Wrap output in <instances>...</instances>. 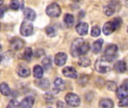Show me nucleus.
Wrapping results in <instances>:
<instances>
[{"mask_svg":"<svg viewBox=\"0 0 128 108\" xmlns=\"http://www.w3.org/2000/svg\"><path fill=\"white\" fill-rule=\"evenodd\" d=\"M90 49L89 44L82 38H76L72 43L70 47V54L74 57L86 55Z\"/></svg>","mask_w":128,"mask_h":108,"instance_id":"nucleus-1","label":"nucleus"},{"mask_svg":"<svg viewBox=\"0 0 128 108\" xmlns=\"http://www.w3.org/2000/svg\"><path fill=\"white\" fill-rule=\"evenodd\" d=\"M94 68L96 71L100 74H105L111 70L110 62L106 60L104 57H100L97 59L94 64Z\"/></svg>","mask_w":128,"mask_h":108,"instance_id":"nucleus-2","label":"nucleus"},{"mask_svg":"<svg viewBox=\"0 0 128 108\" xmlns=\"http://www.w3.org/2000/svg\"><path fill=\"white\" fill-rule=\"evenodd\" d=\"M118 52V47L116 44H110L106 47L105 51H104V55L103 57H104L106 60L109 62H112L113 59L116 57V53Z\"/></svg>","mask_w":128,"mask_h":108,"instance_id":"nucleus-3","label":"nucleus"},{"mask_svg":"<svg viewBox=\"0 0 128 108\" xmlns=\"http://www.w3.org/2000/svg\"><path fill=\"white\" fill-rule=\"evenodd\" d=\"M61 8L57 3L50 4L46 9V14L50 17H58L61 14Z\"/></svg>","mask_w":128,"mask_h":108,"instance_id":"nucleus-4","label":"nucleus"},{"mask_svg":"<svg viewBox=\"0 0 128 108\" xmlns=\"http://www.w3.org/2000/svg\"><path fill=\"white\" fill-rule=\"evenodd\" d=\"M65 101L67 104L71 107H76L80 104V97L74 93H68L65 96Z\"/></svg>","mask_w":128,"mask_h":108,"instance_id":"nucleus-5","label":"nucleus"},{"mask_svg":"<svg viewBox=\"0 0 128 108\" xmlns=\"http://www.w3.org/2000/svg\"><path fill=\"white\" fill-rule=\"evenodd\" d=\"M20 34L22 36H29L33 33V26L30 22L28 21H23L21 24L20 29Z\"/></svg>","mask_w":128,"mask_h":108,"instance_id":"nucleus-6","label":"nucleus"},{"mask_svg":"<svg viewBox=\"0 0 128 108\" xmlns=\"http://www.w3.org/2000/svg\"><path fill=\"white\" fill-rule=\"evenodd\" d=\"M128 84H127V81H125L124 83H123L119 88H118L116 89V96L118 98L122 100L124 98H127L128 95Z\"/></svg>","mask_w":128,"mask_h":108,"instance_id":"nucleus-7","label":"nucleus"},{"mask_svg":"<svg viewBox=\"0 0 128 108\" xmlns=\"http://www.w3.org/2000/svg\"><path fill=\"white\" fill-rule=\"evenodd\" d=\"M25 45V42L23 40L19 38H14L10 41V48L14 50V51H18L20 50H21Z\"/></svg>","mask_w":128,"mask_h":108,"instance_id":"nucleus-8","label":"nucleus"},{"mask_svg":"<svg viewBox=\"0 0 128 108\" xmlns=\"http://www.w3.org/2000/svg\"><path fill=\"white\" fill-rule=\"evenodd\" d=\"M16 72L20 77H23V78L28 77L31 74V71H30L29 68L27 67L26 65H23V64L18 65L17 69H16Z\"/></svg>","mask_w":128,"mask_h":108,"instance_id":"nucleus-9","label":"nucleus"},{"mask_svg":"<svg viewBox=\"0 0 128 108\" xmlns=\"http://www.w3.org/2000/svg\"><path fill=\"white\" fill-rule=\"evenodd\" d=\"M68 56L65 53H58L55 56V63L58 66H63L67 61Z\"/></svg>","mask_w":128,"mask_h":108,"instance_id":"nucleus-10","label":"nucleus"},{"mask_svg":"<svg viewBox=\"0 0 128 108\" xmlns=\"http://www.w3.org/2000/svg\"><path fill=\"white\" fill-rule=\"evenodd\" d=\"M62 74L69 78H77V71L73 67H66L62 70Z\"/></svg>","mask_w":128,"mask_h":108,"instance_id":"nucleus-11","label":"nucleus"},{"mask_svg":"<svg viewBox=\"0 0 128 108\" xmlns=\"http://www.w3.org/2000/svg\"><path fill=\"white\" fill-rule=\"evenodd\" d=\"M34 103V98L32 96L26 97L20 104L21 108H32Z\"/></svg>","mask_w":128,"mask_h":108,"instance_id":"nucleus-12","label":"nucleus"},{"mask_svg":"<svg viewBox=\"0 0 128 108\" xmlns=\"http://www.w3.org/2000/svg\"><path fill=\"white\" fill-rule=\"evenodd\" d=\"M88 25L86 23H80L76 26V31L80 35H86L88 33Z\"/></svg>","mask_w":128,"mask_h":108,"instance_id":"nucleus-13","label":"nucleus"},{"mask_svg":"<svg viewBox=\"0 0 128 108\" xmlns=\"http://www.w3.org/2000/svg\"><path fill=\"white\" fill-rule=\"evenodd\" d=\"M115 30H116V29L115 25H114L112 21H110V22L106 23L103 27V32H104V35H111Z\"/></svg>","mask_w":128,"mask_h":108,"instance_id":"nucleus-14","label":"nucleus"},{"mask_svg":"<svg viewBox=\"0 0 128 108\" xmlns=\"http://www.w3.org/2000/svg\"><path fill=\"white\" fill-rule=\"evenodd\" d=\"M24 16L25 17L29 20V21H34L35 20L36 17V14L34 12V11H33L32 9L29 8H25L24 11H23Z\"/></svg>","mask_w":128,"mask_h":108,"instance_id":"nucleus-15","label":"nucleus"},{"mask_svg":"<svg viewBox=\"0 0 128 108\" xmlns=\"http://www.w3.org/2000/svg\"><path fill=\"white\" fill-rule=\"evenodd\" d=\"M116 11V5L114 3L111 2L104 7V12L106 16H112Z\"/></svg>","mask_w":128,"mask_h":108,"instance_id":"nucleus-16","label":"nucleus"},{"mask_svg":"<svg viewBox=\"0 0 128 108\" xmlns=\"http://www.w3.org/2000/svg\"><path fill=\"white\" fill-rule=\"evenodd\" d=\"M115 70L118 73H124L127 71V64L124 61H118L115 64Z\"/></svg>","mask_w":128,"mask_h":108,"instance_id":"nucleus-17","label":"nucleus"},{"mask_svg":"<svg viewBox=\"0 0 128 108\" xmlns=\"http://www.w3.org/2000/svg\"><path fill=\"white\" fill-rule=\"evenodd\" d=\"M103 44H104L103 39H99V40L96 41L95 42H94V44H92V52L94 54L98 53L102 48Z\"/></svg>","mask_w":128,"mask_h":108,"instance_id":"nucleus-18","label":"nucleus"},{"mask_svg":"<svg viewBox=\"0 0 128 108\" xmlns=\"http://www.w3.org/2000/svg\"><path fill=\"white\" fill-rule=\"evenodd\" d=\"M99 106L100 108H113L114 103L112 100L109 98H104L100 100L99 103Z\"/></svg>","mask_w":128,"mask_h":108,"instance_id":"nucleus-19","label":"nucleus"},{"mask_svg":"<svg viewBox=\"0 0 128 108\" xmlns=\"http://www.w3.org/2000/svg\"><path fill=\"white\" fill-rule=\"evenodd\" d=\"M44 74V70L42 68L41 66L40 65H35L33 68V75L36 79L40 80V78H42Z\"/></svg>","mask_w":128,"mask_h":108,"instance_id":"nucleus-20","label":"nucleus"},{"mask_svg":"<svg viewBox=\"0 0 128 108\" xmlns=\"http://www.w3.org/2000/svg\"><path fill=\"white\" fill-rule=\"evenodd\" d=\"M55 86L56 88V90L58 91H64L65 89V84L63 80L61 78H56L54 81Z\"/></svg>","mask_w":128,"mask_h":108,"instance_id":"nucleus-21","label":"nucleus"},{"mask_svg":"<svg viewBox=\"0 0 128 108\" xmlns=\"http://www.w3.org/2000/svg\"><path fill=\"white\" fill-rule=\"evenodd\" d=\"M10 8L14 11H17L20 8L22 9L23 8V2H19V1H16V0L11 1L10 2Z\"/></svg>","mask_w":128,"mask_h":108,"instance_id":"nucleus-22","label":"nucleus"},{"mask_svg":"<svg viewBox=\"0 0 128 108\" xmlns=\"http://www.w3.org/2000/svg\"><path fill=\"white\" fill-rule=\"evenodd\" d=\"M0 92L4 96H8L10 95V88L5 83H2L0 84Z\"/></svg>","mask_w":128,"mask_h":108,"instance_id":"nucleus-23","label":"nucleus"},{"mask_svg":"<svg viewBox=\"0 0 128 108\" xmlns=\"http://www.w3.org/2000/svg\"><path fill=\"white\" fill-rule=\"evenodd\" d=\"M78 64L82 66V67H88L90 65H91V60L88 57H86V56H82L81 58H80L79 59V62H78Z\"/></svg>","mask_w":128,"mask_h":108,"instance_id":"nucleus-24","label":"nucleus"},{"mask_svg":"<svg viewBox=\"0 0 128 108\" xmlns=\"http://www.w3.org/2000/svg\"><path fill=\"white\" fill-rule=\"evenodd\" d=\"M64 21L68 26H71L74 23V17L72 14H67L64 17Z\"/></svg>","mask_w":128,"mask_h":108,"instance_id":"nucleus-25","label":"nucleus"},{"mask_svg":"<svg viewBox=\"0 0 128 108\" xmlns=\"http://www.w3.org/2000/svg\"><path fill=\"white\" fill-rule=\"evenodd\" d=\"M38 86L42 89H47L50 86V83L47 79H43L38 81Z\"/></svg>","mask_w":128,"mask_h":108,"instance_id":"nucleus-26","label":"nucleus"},{"mask_svg":"<svg viewBox=\"0 0 128 108\" xmlns=\"http://www.w3.org/2000/svg\"><path fill=\"white\" fill-rule=\"evenodd\" d=\"M32 56H33V52H32V50L30 48V47H27L25 49V51H24V53H23V58L29 62L32 58Z\"/></svg>","mask_w":128,"mask_h":108,"instance_id":"nucleus-27","label":"nucleus"},{"mask_svg":"<svg viewBox=\"0 0 128 108\" xmlns=\"http://www.w3.org/2000/svg\"><path fill=\"white\" fill-rule=\"evenodd\" d=\"M88 77L85 74L80 75V77L77 79V83L82 86H86L88 83Z\"/></svg>","mask_w":128,"mask_h":108,"instance_id":"nucleus-28","label":"nucleus"},{"mask_svg":"<svg viewBox=\"0 0 128 108\" xmlns=\"http://www.w3.org/2000/svg\"><path fill=\"white\" fill-rule=\"evenodd\" d=\"M45 31H46V35H47L49 37H54V36L56 35V29H55L52 26H47V27L45 29Z\"/></svg>","mask_w":128,"mask_h":108,"instance_id":"nucleus-29","label":"nucleus"},{"mask_svg":"<svg viewBox=\"0 0 128 108\" xmlns=\"http://www.w3.org/2000/svg\"><path fill=\"white\" fill-rule=\"evenodd\" d=\"M106 85L107 89H108L109 90H110V91L115 92V91H116V89H117V85H116V83L115 82H113V81H107V82L106 83Z\"/></svg>","mask_w":128,"mask_h":108,"instance_id":"nucleus-30","label":"nucleus"},{"mask_svg":"<svg viewBox=\"0 0 128 108\" xmlns=\"http://www.w3.org/2000/svg\"><path fill=\"white\" fill-rule=\"evenodd\" d=\"M42 64L44 67L45 69H48L51 67V65H52V61H51V59L50 57H46L44 59V60L42 61Z\"/></svg>","mask_w":128,"mask_h":108,"instance_id":"nucleus-31","label":"nucleus"},{"mask_svg":"<svg viewBox=\"0 0 128 108\" xmlns=\"http://www.w3.org/2000/svg\"><path fill=\"white\" fill-rule=\"evenodd\" d=\"M20 107V103L14 99H12L11 101H10V102L8 103V106L6 108H19Z\"/></svg>","mask_w":128,"mask_h":108,"instance_id":"nucleus-32","label":"nucleus"},{"mask_svg":"<svg viewBox=\"0 0 128 108\" xmlns=\"http://www.w3.org/2000/svg\"><path fill=\"white\" fill-rule=\"evenodd\" d=\"M92 35L93 37H98V35H100V29L98 26H94L92 29V32H91Z\"/></svg>","mask_w":128,"mask_h":108,"instance_id":"nucleus-33","label":"nucleus"},{"mask_svg":"<svg viewBox=\"0 0 128 108\" xmlns=\"http://www.w3.org/2000/svg\"><path fill=\"white\" fill-rule=\"evenodd\" d=\"M112 22H113V23H114V25H115L116 29H119V28L121 27V26H122V23H123L122 20L120 17H116V18H115V19H114V20H113Z\"/></svg>","mask_w":128,"mask_h":108,"instance_id":"nucleus-34","label":"nucleus"},{"mask_svg":"<svg viewBox=\"0 0 128 108\" xmlns=\"http://www.w3.org/2000/svg\"><path fill=\"white\" fill-rule=\"evenodd\" d=\"M44 50H42V49H38V50H37L35 52H34V56H36V57H40L41 56H43L44 54Z\"/></svg>","mask_w":128,"mask_h":108,"instance_id":"nucleus-35","label":"nucleus"},{"mask_svg":"<svg viewBox=\"0 0 128 108\" xmlns=\"http://www.w3.org/2000/svg\"><path fill=\"white\" fill-rule=\"evenodd\" d=\"M128 104V98H124V99H122L119 102H118V106L119 107H127Z\"/></svg>","mask_w":128,"mask_h":108,"instance_id":"nucleus-36","label":"nucleus"},{"mask_svg":"<svg viewBox=\"0 0 128 108\" xmlns=\"http://www.w3.org/2000/svg\"><path fill=\"white\" fill-rule=\"evenodd\" d=\"M57 108H70L64 102H62L61 101H58L56 104Z\"/></svg>","mask_w":128,"mask_h":108,"instance_id":"nucleus-37","label":"nucleus"},{"mask_svg":"<svg viewBox=\"0 0 128 108\" xmlns=\"http://www.w3.org/2000/svg\"><path fill=\"white\" fill-rule=\"evenodd\" d=\"M8 7L7 6H2L0 8V18H2L4 15V14L8 11Z\"/></svg>","mask_w":128,"mask_h":108,"instance_id":"nucleus-38","label":"nucleus"},{"mask_svg":"<svg viewBox=\"0 0 128 108\" xmlns=\"http://www.w3.org/2000/svg\"><path fill=\"white\" fill-rule=\"evenodd\" d=\"M45 98H46V99H48V100H51V99H52L53 98V96H52V95L51 94V93H46V95H45Z\"/></svg>","mask_w":128,"mask_h":108,"instance_id":"nucleus-39","label":"nucleus"},{"mask_svg":"<svg viewBox=\"0 0 128 108\" xmlns=\"http://www.w3.org/2000/svg\"><path fill=\"white\" fill-rule=\"evenodd\" d=\"M3 4V1H0V5Z\"/></svg>","mask_w":128,"mask_h":108,"instance_id":"nucleus-40","label":"nucleus"},{"mask_svg":"<svg viewBox=\"0 0 128 108\" xmlns=\"http://www.w3.org/2000/svg\"><path fill=\"white\" fill-rule=\"evenodd\" d=\"M1 61H2V57L0 56V63H1Z\"/></svg>","mask_w":128,"mask_h":108,"instance_id":"nucleus-41","label":"nucleus"},{"mask_svg":"<svg viewBox=\"0 0 128 108\" xmlns=\"http://www.w3.org/2000/svg\"><path fill=\"white\" fill-rule=\"evenodd\" d=\"M49 108H52V107H49Z\"/></svg>","mask_w":128,"mask_h":108,"instance_id":"nucleus-42","label":"nucleus"}]
</instances>
